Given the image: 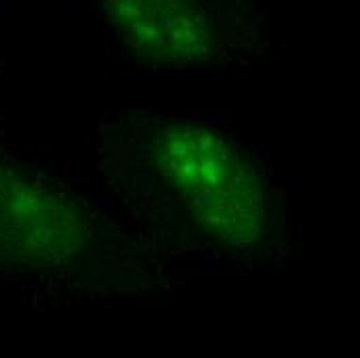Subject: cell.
Segmentation results:
<instances>
[{"label": "cell", "instance_id": "3957f363", "mask_svg": "<svg viewBox=\"0 0 360 358\" xmlns=\"http://www.w3.org/2000/svg\"><path fill=\"white\" fill-rule=\"evenodd\" d=\"M104 8L116 36L151 63L191 65L216 52L203 0H104Z\"/></svg>", "mask_w": 360, "mask_h": 358}, {"label": "cell", "instance_id": "7a4b0ae2", "mask_svg": "<svg viewBox=\"0 0 360 358\" xmlns=\"http://www.w3.org/2000/svg\"><path fill=\"white\" fill-rule=\"evenodd\" d=\"M85 212L27 170L0 162V265L48 267L89 241Z\"/></svg>", "mask_w": 360, "mask_h": 358}, {"label": "cell", "instance_id": "6da1fadb", "mask_svg": "<svg viewBox=\"0 0 360 358\" xmlns=\"http://www.w3.org/2000/svg\"><path fill=\"white\" fill-rule=\"evenodd\" d=\"M149 162L195 222L224 245L251 247L269 234L271 201L247 153L210 127L164 122Z\"/></svg>", "mask_w": 360, "mask_h": 358}]
</instances>
